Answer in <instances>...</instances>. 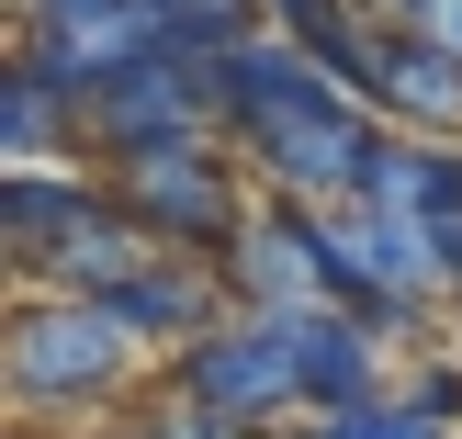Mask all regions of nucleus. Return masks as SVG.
<instances>
[{
	"label": "nucleus",
	"instance_id": "nucleus-3",
	"mask_svg": "<svg viewBox=\"0 0 462 439\" xmlns=\"http://www.w3.org/2000/svg\"><path fill=\"white\" fill-rule=\"evenodd\" d=\"M328 270H338V305L373 316L383 338H429L451 316V248L429 225L383 215V203H338L328 215Z\"/></svg>",
	"mask_w": 462,
	"mask_h": 439
},
{
	"label": "nucleus",
	"instance_id": "nucleus-11",
	"mask_svg": "<svg viewBox=\"0 0 462 439\" xmlns=\"http://www.w3.org/2000/svg\"><path fill=\"white\" fill-rule=\"evenodd\" d=\"M113 316H125V327L147 338L158 361H180V350H203V338L237 316V293H226V270H215V260H158L135 293H113Z\"/></svg>",
	"mask_w": 462,
	"mask_h": 439
},
{
	"label": "nucleus",
	"instance_id": "nucleus-16",
	"mask_svg": "<svg viewBox=\"0 0 462 439\" xmlns=\"http://www.w3.org/2000/svg\"><path fill=\"white\" fill-rule=\"evenodd\" d=\"M147 23H158V57H237L248 34H271V0H147Z\"/></svg>",
	"mask_w": 462,
	"mask_h": 439
},
{
	"label": "nucleus",
	"instance_id": "nucleus-12",
	"mask_svg": "<svg viewBox=\"0 0 462 439\" xmlns=\"http://www.w3.org/2000/svg\"><path fill=\"white\" fill-rule=\"evenodd\" d=\"M0 169H90V113L23 57H0Z\"/></svg>",
	"mask_w": 462,
	"mask_h": 439
},
{
	"label": "nucleus",
	"instance_id": "nucleus-17",
	"mask_svg": "<svg viewBox=\"0 0 462 439\" xmlns=\"http://www.w3.org/2000/svg\"><path fill=\"white\" fill-rule=\"evenodd\" d=\"M282 439H451L440 417H429L418 395H373V406H338V417H305V428H282Z\"/></svg>",
	"mask_w": 462,
	"mask_h": 439
},
{
	"label": "nucleus",
	"instance_id": "nucleus-9",
	"mask_svg": "<svg viewBox=\"0 0 462 439\" xmlns=\"http://www.w3.org/2000/svg\"><path fill=\"white\" fill-rule=\"evenodd\" d=\"M293 361H305V417H338V406H373L395 395V338L350 305H316L293 316Z\"/></svg>",
	"mask_w": 462,
	"mask_h": 439
},
{
	"label": "nucleus",
	"instance_id": "nucleus-14",
	"mask_svg": "<svg viewBox=\"0 0 462 439\" xmlns=\"http://www.w3.org/2000/svg\"><path fill=\"white\" fill-rule=\"evenodd\" d=\"M361 203H383V215H406V225H429V237H462V147H429V135H383V158H373V192Z\"/></svg>",
	"mask_w": 462,
	"mask_h": 439
},
{
	"label": "nucleus",
	"instance_id": "nucleus-6",
	"mask_svg": "<svg viewBox=\"0 0 462 439\" xmlns=\"http://www.w3.org/2000/svg\"><path fill=\"white\" fill-rule=\"evenodd\" d=\"M192 135H226L215 124V68L203 57H147L90 102V158L125 169V158H158V147H192Z\"/></svg>",
	"mask_w": 462,
	"mask_h": 439
},
{
	"label": "nucleus",
	"instance_id": "nucleus-7",
	"mask_svg": "<svg viewBox=\"0 0 462 439\" xmlns=\"http://www.w3.org/2000/svg\"><path fill=\"white\" fill-rule=\"evenodd\" d=\"M226 293H237V316H316L338 305V270H328V215H305V203H271L248 215V237L226 248Z\"/></svg>",
	"mask_w": 462,
	"mask_h": 439
},
{
	"label": "nucleus",
	"instance_id": "nucleus-5",
	"mask_svg": "<svg viewBox=\"0 0 462 439\" xmlns=\"http://www.w3.org/2000/svg\"><path fill=\"white\" fill-rule=\"evenodd\" d=\"M12 57L45 68V79L90 113L125 68L158 57V23H147V0H23L12 12Z\"/></svg>",
	"mask_w": 462,
	"mask_h": 439
},
{
	"label": "nucleus",
	"instance_id": "nucleus-4",
	"mask_svg": "<svg viewBox=\"0 0 462 439\" xmlns=\"http://www.w3.org/2000/svg\"><path fill=\"white\" fill-rule=\"evenodd\" d=\"M158 383H180L192 406H215V417L237 428H305V361H293V316H226L203 350H180Z\"/></svg>",
	"mask_w": 462,
	"mask_h": 439
},
{
	"label": "nucleus",
	"instance_id": "nucleus-8",
	"mask_svg": "<svg viewBox=\"0 0 462 439\" xmlns=\"http://www.w3.org/2000/svg\"><path fill=\"white\" fill-rule=\"evenodd\" d=\"M361 102L383 113V135H429V147H462V57H440L429 34L383 23L373 57H361Z\"/></svg>",
	"mask_w": 462,
	"mask_h": 439
},
{
	"label": "nucleus",
	"instance_id": "nucleus-21",
	"mask_svg": "<svg viewBox=\"0 0 462 439\" xmlns=\"http://www.w3.org/2000/svg\"><path fill=\"white\" fill-rule=\"evenodd\" d=\"M373 12H383V23H406V12H418V0H373Z\"/></svg>",
	"mask_w": 462,
	"mask_h": 439
},
{
	"label": "nucleus",
	"instance_id": "nucleus-13",
	"mask_svg": "<svg viewBox=\"0 0 462 439\" xmlns=\"http://www.w3.org/2000/svg\"><path fill=\"white\" fill-rule=\"evenodd\" d=\"M102 192H113L102 169H0V248H12L23 282H34V270L79 237V215H90Z\"/></svg>",
	"mask_w": 462,
	"mask_h": 439
},
{
	"label": "nucleus",
	"instance_id": "nucleus-20",
	"mask_svg": "<svg viewBox=\"0 0 462 439\" xmlns=\"http://www.w3.org/2000/svg\"><path fill=\"white\" fill-rule=\"evenodd\" d=\"M451 316H462V237H451Z\"/></svg>",
	"mask_w": 462,
	"mask_h": 439
},
{
	"label": "nucleus",
	"instance_id": "nucleus-1",
	"mask_svg": "<svg viewBox=\"0 0 462 439\" xmlns=\"http://www.w3.org/2000/svg\"><path fill=\"white\" fill-rule=\"evenodd\" d=\"M0 372H12V406H23V417H102V406H125V395H158L147 372H170V361H158L113 305L23 293L12 327H0Z\"/></svg>",
	"mask_w": 462,
	"mask_h": 439
},
{
	"label": "nucleus",
	"instance_id": "nucleus-15",
	"mask_svg": "<svg viewBox=\"0 0 462 439\" xmlns=\"http://www.w3.org/2000/svg\"><path fill=\"white\" fill-rule=\"evenodd\" d=\"M271 34L305 45V57L328 68L338 90H350V79H361V57H373V34H383V12H373V0H271Z\"/></svg>",
	"mask_w": 462,
	"mask_h": 439
},
{
	"label": "nucleus",
	"instance_id": "nucleus-10",
	"mask_svg": "<svg viewBox=\"0 0 462 439\" xmlns=\"http://www.w3.org/2000/svg\"><path fill=\"white\" fill-rule=\"evenodd\" d=\"M158 260H170V248H158L147 225H135L125 203L102 192V203L79 215V237H68V248H57V260H45V270H34L23 293H79V305H113V293H135V282H147Z\"/></svg>",
	"mask_w": 462,
	"mask_h": 439
},
{
	"label": "nucleus",
	"instance_id": "nucleus-22",
	"mask_svg": "<svg viewBox=\"0 0 462 439\" xmlns=\"http://www.w3.org/2000/svg\"><path fill=\"white\" fill-rule=\"evenodd\" d=\"M12 12H23V0H12Z\"/></svg>",
	"mask_w": 462,
	"mask_h": 439
},
{
	"label": "nucleus",
	"instance_id": "nucleus-2",
	"mask_svg": "<svg viewBox=\"0 0 462 439\" xmlns=\"http://www.w3.org/2000/svg\"><path fill=\"white\" fill-rule=\"evenodd\" d=\"M102 180H113V203H125V215L170 248V260H226V248L248 237V215H260V169H248L226 135H192V147L125 158V169H102Z\"/></svg>",
	"mask_w": 462,
	"mask_h": 439
},
{
	"label": "nucleus",
	"instance_id": "nucleus-19",
	"mask_svg": "<svg viewBox=\"0 0 462 439\" xmlns=\"http://www.w3.org/2000/svg\"><path fill=\"white\" fill-rule=\"evenodd\" d=\"M406 34H429L440 57H462V0H418V12H406Z\"/></svg>",
	"mask_w": 462,
	"mask_h": 439
},
{
	"label": "nucleus",
	"instance_id": "nucleus-18",
	"mask_svg": "<svg viewBox=\"0 0 462 439\" xmlns=\"http://www.w3.org/2000/svg\"><path fill=\"white\" fill-rule=\"evenodd\" d=\"M113 439H271V428H237V417H215V406H192L180 383H158V395L135 406Z\"/></svg>",
	"mask_w": 462,
	"mask_h": 439
}]
</instances>
